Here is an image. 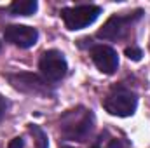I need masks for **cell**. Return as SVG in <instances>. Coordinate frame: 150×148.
<instances>
[{
	"label": "cell",
	"instance_id": "5",
	"mask_svg": "<svg viewBox=\"0 0 150 148\" xmlns=\"http://www.w3.org/2000/svg\"><path fill=\"white\" fill-rule=\"evenodd\" d=\"M38 70H40V75L49 84H54V82H59L67 75L68 65H67L65 56L59 51H45L38 61Z\"/></svg>",
	"mask_w": 150,
	"mask_h": 148
},
{
	"label": "cell",
	"instance_id": "1",
	"mask_svg": "<svg viewBox=\"0 0 150 148\" xmlns=\"http://www.w3.org/2000/svg\"><path fill=\"white\" fill-rule=\"evenodd\" d=\"M94 129V113L84 106L65 111L59 118L61 136L72 141H86Z\"/></svg>",
	"mask_w": 150,
	"mask_h": 148
},
{
	"label": "cell",
	"instance_id": "6",
	"mask_svg": "<svg viewBox=\"0 0 150 148\" xmlns=\"http://www.w3.org/2000/svg\"><path fill=\"white\" fill-rule=\"evenodd\" d=\"M7 80L11 82V85L21 92L26 94H35V96H45L51 94L49 89V82L35 73H7Z\"/></svg>",
	"mask_w": 150,
	"mask_h": 148
},
{
	"label": "cell",
	"instance_id": "11",
	"mask_svg": "<svg viewBox=\"0 0 150 148\" xmlns=\"http://www.w3.org/2000/svg\"><path fill=\"white\" fill-rule=\"evenodd\" d=\"M107 148H131V147H129V143H127L126 140H122V138H113L112 141L108 143Z\"/></svg>",
	"mask_w": 150,
	"mask_h": 148
},
{
	"label": "cell",
	"instance_id": "7",
	"mask_svg": "<svg viewBox=\"0 0 150 148\" xmlns=\"http://www.w3.org/2000/svg\"><path fill=\"white\" fill-rule=\"evenodd\" d=\"M4 37L12 45H18L21 49H28V47H33L37 44L38 32L32 26H26V25H9L4 28Z\"/></svg>",
	"mask_w": 150,
	"mask_h": 148
},
{
	"label": "cell",
	"instance_id": "4",
	"mask_svg": "<svg viewBox=\"0 0 150 148\" xmlns=\"http://www.w3.org/2000/svg\"><path fill=\"white\" fill-rule=\"evenodd\" d=\"M142 11H136V12H131V14H124V16H119V14H113L107 19V23L98 30L96 37L103 38V40H122L129 33L131 26L142 18Z\"/></svg>",
	"mask_w": 150,
	"mask_h": 148
},
{
	"label": "cell",
	"instance_id": "13",
	"mask_svg": "<svg viewBox=\"0 0 150 148\" xmlns=\"http://www.w3.org/2000/svg\"><path fill=\"white\" fill-rule=\"evenodd\" d=\"M93 148H100V147H93Z\"/></svg>",
	"mask_w": 150,
	"mask_h": 148
},
{
	"label": "cell",
	"instance_id": "10",
	"mask_svg": "<svg viewBox=\"0 0 150 148\" xmlns=\"http://www.w3.org/2000/svg\"><path fill=\"white\" fill-rule=\"evenodd\" d=\"M126 56H127L129 59H133V61H140L142 56H143V52H142V49H138L136 45H131V47L126 49Z\"/></svg>",
	"mask_w": 150,
	"mask_h": 148
},
{
	"label": "cell",
	"instance_id": "3",
	"mask_svg": "<svg viewBox=\"0 0 150 148\" xmlns=\"http://www.w3.org/2000/svg\"><path fill=\"white\" fill-rule=\"evenodd\" d=\"M61 19L68 30H82L89 25H93L98 16L101 14V7L93 5V4H84V5H75V7H65L61 9Z\"/></svg>",
	"mask_w": 150,
	"mask_h": 148
},
{
	"label": "cell",
	"instance_id": "9",
	"mask_svg": "<svg viewBox=\"0 0 150 148\" xmlns=\"http://www.w3.org/2000/svg\"><path fill=\"white\" fill-rule=\"evenodd\" d=\"M37 2L35 0H16L9 5V14L11 16H32L37 11Z\"/></svg>",
	"mask_w": 150,
	"mask_h": 148
},
{
	"label": "cell",
	"instance_id": "8",
	"mask_svg": "<svg viewBox=\"0 0 150 148\" xmlns=\"http://www.w3.org/2000/svg\"><path fill=\"white\" fill-rule=\"evenodd\" d=\"M91 59H93V63L96 65V68L101 73H107V75L115 73V70L119 66V56H117V52L113 51L112 47L103 45V44L91 47Z\"/></svg>",
	"mask_w": 150,
	"mask_h": 148
},
{
	"label": "cell",
	"instance_id": "14",
	"mask_svg": "<svg viewBox=\"0 0 150 148\" xmlns=\"http://www.w3.org/2000/svg\"><path fill=\"white\" fill-rule=\"evenodd\" d=\"M0 47H2V45H0Z\"/></svg>",
	"mask_w": 150,
	"mask_h": 148
},
{
	"label": "cell",
	"instance_id": "2",
	"mask_svg": "<svg viewBox=\"0 0 150 148\" xmlns=\"http://www.w3.org/2000/svg\"><path fill=\"white\" fill-rule=\"evenodd\" d=\"M138 105V98L136 94L124 87V85H117L107 94V98L103 99V106L110 115L115 117H131Z\"/></svg>",
	"mask_w": 150,
	"mask_h": 148
},
{
	"label": "cell",
	"instance_id": "12",
	"mask_svg": "<svg viewBox=\"0 0 150 148\" xmlns=\"http://www.w3.org/2000/svg\"><path fill=\"white\" fill-rule=\"evenodd\" d=\"M7 108H9V101H7L4 96H0V120L5 117V111H7Z\"/></svg>",
	"mask_w": 150,
	"mask_h": 148
}]
</instances>
